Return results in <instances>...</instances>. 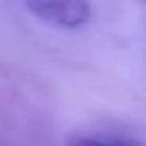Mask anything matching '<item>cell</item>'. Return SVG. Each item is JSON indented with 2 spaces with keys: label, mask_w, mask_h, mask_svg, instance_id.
<instances>
[{
  "label": "cell",
  "mask_w": 146,
  "mask_h": 146,
  "mask_svg": "<svg viewBox=\"0 0 146 146\" xmlns=\"http://www.w3.org/2000/svg\"><path fill=\"white\" fill-rule=\"evenodd\" d=\"M25 7L42 22L66 30L83 27L91 17V5L79 0H32Z\"/></svg>",
  "instance_id": "cell-1"
},
{
  "label": "cell",
  "mask_w": 146,
  "mask_h": 146,
  "mask_svg": "<svg viewBox=\"0 0 146 146\" xmlns=\"http://www.w3.org/2000/svg\"><path fill=\"white\" fill-rule=\"evenodd\" d=\"M66 146H145L132 138L116 135H76L66 141Z\"/></svg>",
  "instance_id": "cell-2"
}]
</instances>
